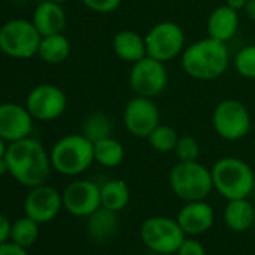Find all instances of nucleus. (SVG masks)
<instances>
[{
  "instance_id": "nucleus-24",
  "label": "nucleus",
  "mask_w": 255,
  "mask_h": 255,
  "mask_svg": "<svg viewBox=\"0 0 255 255\" xmlns=\"http://www.w3.org/2000/svg\"><path fill=\"white\" fill-rule=\"evenodd\" d=\"M95 162L105 168H116L125 159V147L114 137H108L93 143Z\"/></svg>"
},
{
  "instance_id": "nucleus-32",
  "label": "nucleus",
  "mask_w": 255,
  "mask_h": 255,
  "mask_svg": "<svg viewBox=\"0 0 255 255\" xmlns=\"http://www.w3.org/2000/svg\"><path fill=\"white\" fill-rule=\"evenodd\" d=\"M0 255H30V254L27 252V248H23L9 240L3 245H0Z\"/></svg>"
},
{
  "instance_id": "nucleus-28",
  "label": "nucleus",
  "mask_w": 255,
  "mask_h": 255,
  "mask_svg": "<svg viewBox=\"0 0 255 255\" xmlns=\"http://www.w3.org/2000/svg\"><path fill=\"white\" fill-rule=\"evenodd\" d=\"M234 69L243 78L255 80V45L242 47L234 57Z\"/></svg>"
},
{
  "instance_id": "nucleus-12",
  "label": "nucleus",
  "mask_w": 255,
  "mask_h": 255,
  "mask_svg": "<svg viewBox=\"0 0 255 255\" xmlns=\"http://www.w3.org/2000/svg\"><path fill=\"white\" fill-rule=\"evenodd\" d=\"M68 107L65 92L56 84H39L33 87L26 98V108L35 120L51 122L59 119Z\"/></svg>"
},
{
  "instance_id": "nucleus-8",
  "label": "nucleus",
  "mask_w": 255,
  "mask_h": 255,
  "mask_svg": "<svg viewBox=\"0 0 255 255\" xmlns=\"http://www.w3.org/2000/svg\"><path fill=\"white\" fill-rule=\"evenodd\" d=\"M140 237L143 243L159 255L176 254L186 234L176 219L167 216H152L141 224Z\"/></svg>"
},
{
  "instance_id": "nucleus-13",
  "label": "nucleus",
  "mask_w": 255,
  "mask_h": 255,
  "mask_svg": "<svg viewBox=\"0 0 255 255\" xmlns=\"http://www.w3.org/2000/svg\"><path fill=\"white\" fill-rule=\"evenodd\" d=\"M62 200L68 213L87 218L101 207V186L86 179L74 180L65 188Z\"/></svg>"
},
{
  "instance_id": "nucleus-5",
  "label": "nucleus",
  "mask_w": 255,
  "mask_h": 255,
  "mask_svg": "<svg viewBox=\"0 0 255 255\" xmlns=\"http://www.w3.org/2000/svg\"><path fill=\"white\" fill-rule=\"evenodd\" d=\"M170 186L185 203L206 200L213 189L212 170L198 161H179L170 171Z\"/></svg>"
},
{
  "instance_id": "nucleus-20",
  "label": "nucleus",
  "mask_w": 255,
  "mask_h": 255,
  "mask_svg": "<svg viewBox=\"0 0 255 255\" xmlns=\"http://www.w3.org/2000/svg\"><path fill=\"white\" fill-rule=\"evenodd\" d=\"M119 227H120V221L117 212L108 210L102 206L96 212L89 215L86 222V230L89 237L98 243L111 240L117 234Z\"/></svg>"
},
{
  "instance_id": "nucleus-3",
  "label": "nucleus",
  "mask_w": 255,
  "mask_h": 255,
  "mask_svg": "<svg viewBox=\"0 0 255 255\" xmlns=\"http://www.w3.org/2000/svg\"><path fill=\"white\" fill-rule=\"evenodd\" d=\"M212 170L213 189L225 200L249 198L255 188V174L251 165L236 156L218 159Z\"/></svg>"
},
{
  "instance_id": "nucleus-41",
  "label": "nucleus",
  "mask_w": 255,
  "mask_h": 255,
  "mask_svg": "<svg viewBox=\"0 0 255 255\" xmlns=\"http://www.w3.org/2000/svg\"><path fill=\"white\" fill-rule=\"evenodd\" d=\"M165 255H176V254H165Z\"/></svg>"
},
{
  "instance_id": "nucleus-30",
  "label": "nucleus",
  "mask_w": 255,
  "mask_h": 255,
  "mask_svg": "<svg viewBox=\"0 0 255 255\" xmlns=\"http://www.w3.org/2000/svg\"><path fill=\"white\" fill-rule=\"evenodd\" d=\"M81 2L86 8L98 14L114 12L122 5V0H81Z\"/></svg>"
},
{
  "instance_id": "nucleus-37",
  "label": "nucleus",
  "mask_w": 255,
  "mask_h": 255,
  "mask_svg": "<svg viewBox=\"0 0 255 255\" xmlns=\"http://www.w3.org/2000/svg\"><path fill=\"white\" fill-rule=\"evenodd\" d=\"M6 173H9L8 171V164H6V159L2 158V159H0V176H3Z\"/></svg>"
},
{
  "instance_id": "nucleus-40",
  "label": "nucleus",
  "mask_w": 255,
  "mask_h": 255,
  "mask_svg": "<svg viewBox=\"0 0 255 255\" xmlns=\"http://www.w3.org/2000/svg\"><path fill=\"white\" fill-rule=\"evenodd\" d=\"M252 195L255 197V188H254V191H252Z\"/></svg>"
},
{
  "instance_id": "nucleus-11",
  "label": "nucleus",
  "mask_w": 255,
  "mask_h": 255,
  "mask_svg": "<svg viewBox=\"0 0 255 255\" xmlns=\"http://www.w3.org/2000/svg\"><path fill=\"white\" fill-rule=\"evenodd\" d=\"M161 114L153 98L137 96L128 101L123 108V125L126 131L137 138H144L161 123Z\"/></svg>"
},
{
  "instance_id": "nucleus-21",
  "label": "nucleus",
  "mask_w": 255,
  "mask_h": 255,
  "mask_svg": "<svg viewBox=\"0 0 255 255\" xmlns=\"http://www.w3.org/2000/svg\"><path fill=\"white\" fill-rule=\"evenodd\" d=\"M254 219H255V209L248 198L228 200L224 209V222L231 231L243 233L252 228Z\"/></svg>"
},
{
  "instance_id": "nucleus-34",
  "label": "nucleus",
  "mask_w": 255,
  "mask_h": 255,
  "mask_svg": "<svg viewBox=\"0 0 255 255\" xmlns=\"http://www.w3.org/2000/svg\"><path fill=\"white\" fill-rule=\"evenodd\" d=\"M243 14L251 20L255 21V0H248L245 8H243Z\"/></svg>"
},
{
  "instance_id": "nucleus-6",
  "label": "nucleus",
  "mask_w": 255,
  "mask_h": 255,
  "mask_svg": "<svg viewBox=\"0 0 255 255\" xmlns=\"http://www.w3.org/2000/svg\"><path fill=\"white\" fill-rule=\"evenodd\" d=\"M41 33L33 21L14 18L0 27V50L14 59H30L38 56Z\"/></svg>"
},
{
  "instance_id": "nucleus-23",
  "label": "nucleus",
  "mask_w": 255,
  "mask_h": 255,
  "mask_svg": "<svg viewBox=\"0 0 255 255\" xmlns=\"http://www.w3.org/2000/svg\"><path fill=\"white\" fill-rule=\"evenodd\" d=\"M71 54V42L63 33L42 36L38 56L50 65L63 63Z\"/></svg>"
},
{
  "instance_id": "nucleus-39",
  "label": "nucleus",
  "mask_w": 255,
  "mask_h": 255,
  "mask_svg": "<svg viewBox=\"0 0 255 255\" xmlns=\"http://www.w3.org/2000/svg\"><path fill=\"white\" fill-rule=\"evenodd\" d=\"M252 228H254V231H255V219H254V224H252Z\"/></svg>"
},
{
  "instance_id": "nucleus-36",
  "label": "nucleus",
  "mask_w": 255,
  "mask_h": 255,
  "mask_svg": "<svg viewBox=\"0 0 255 255\" xmlns=\"http://www.w3.org/2000/svg\"><path fill=\"white\" fill-rule=\"evenodd\" d=\"M6 149H8L6 141H5L2 137H0V159L5 158V155H6Z\"/></svg>"
},
{
  "instance_id": "nucleus-22",
  "label": "nucleus",
  "mask_w": 255,
  "mask_h": 255,
  "mask_svg": "<svg viewBox=\"0 0 255 255\" xmlns=\"http://www.w3.org/2000/svg\"><path fill=\"white\" fill-rule=\"evenodd\" d=\"M101 186V206L113 210V212H122L131 198L129 186L126 185L122 179H108Z\"/></svg>"
},
{
  "instance_id": "nucleus-9",
  "label": "nucleus",
  "mask_w": 255,
  "mask_h": 255,
  "mask_svg": "<svg viewBox=\"0 0 255 255\" xmlns=\"http://www.w3.org/2000/svg\"><path fill=\"white\" fill-rule=\"evenodd\" d=\"M128 81L137 96L156 98L168 86V71L164 62L146 56L131 65Z\"/></svg>"
},
{
  "instance_id": "nucleus-33",
  "label": "nucleus",
  "mask_w": 255,
  "mask_h": 255,
  "mask_svg": "<svg viewBox=\"0 0 255 255\" xmlns=\"http://www.w3.org/2000/svg\"><path fill=\"white\" fill-rule=\"evenodd\" d=\"M11 228L12 222L9 221V218L0 213V245L11 240Z\"/></svg>"
},
{
  "instance_id": "nucleus-15",
  "label": "nucleus",
  "mask_w": 255,
  "mask_h": 255,
  "mask_svg": "<svg viewBox=\"0 0 255 255\" xmlns=\"http://www.w3.org/2000/svg\"><path fill=\"white\" fill-rule=\"evenodd\" d=\"M33 117L26 108L15 102L0 104V137L8 144L30 137L33 131Z\"/></svg>"
},
{
  "instance_id": "nucleus-35",
  "label": "nucleus",
  "mask_w": 255,
  "mask_h": 255,
  "mask_svg": "<svg viewBox=\"0 0 255 255\" xmlns=\"http://www.w3.org/2000/svg\"><path fill=\"white\" fill-rule=\"evenodd\" d=\"M248 0H225V5H228L230 8L236 9V11H243L245 5H246Z\"/></svg>"
},
{
  "instance_id": "nucleus-17",
  "label": "nucleus",
  "mask_w": 255,
  "mask_h": 255,
  "mask_svg": "<svg viewBox=\"0 0 255 255\" xmlns=\"http://www.w3.org/2000/svg\"><path fill=\"white\" fill-rule=\"evenodd\" d=\"M32 21L38 32L41 33V36L57 35L63 33L66 27V14L62 3L44 0L35 8Z\"/></svg>"
},
{
  "instance_id": "nucleus-2",
  "label": "nucleus",
  "mask_w": 255,
  "mask_h": 255,
  "mask_svg": "<svg viewBox=\"0 0 255 255\" xmlns=\"http://www.w3.org/2000/svg\"><path fill=\"white\" fill-rule=\"evenodd\" d=\"M180 57L182 68L186 75L198 81H212L219 78L230 65V51L227 44L210 36L185 47Z\"/></svg>"
},
{
  "instance_id": "nucleus-29",
  "label": "nucleus",
  "mask_w": 255,
  "mask_h": 255,
  "mask_svg": "<svg viewBox=\"0 0 255 255\" xmlns=\"http://www.w3.org/2000/svg\"><path fill=\"white\" fill-rule=\"evenodd\" d=\"M174 153L177 161L180 162H191L198 161L200 156V144L198 141L191 135H182L179 137V141L174 147Z\"/></svg>"
},
{
  "instance_id": "nucleus-10",
  "label": "nucleus",
  "mask_w": 255,
  "mask_h": 255,
  "mask_svg": "<svg viewBox=\"0 0 255 255\" xmlns=\"http://www.w3.org/2000/svg\"><path fill=\"white\" fill-rule=\"evenodd\" d=\"M147 56L164 63L176 59L185 50V32L174 21L156 23L144 36Z\"/></svg>"
},
{
  "instance_id": "nucleus-7",
  "label": "nucleus",
  "mask_w": 255,
  "mask_h": 255,
  "mask_svg": "<svg viewBox=\"0 0 255 255\" xmlns=\"http://www.w3.org/2000/svg\"><path fill=\"white\" fill-rule=\"evenodd\" d=\"M212 126L215 132L227 141L242 140L251 131V113L243 102L224 99L212 113Z\"/></svg>"
},
{
  "instance_id": "nucleus-25",
  "label": "nucleus",
  "mask_w": 255,
  "mask_h": 255,
  "mask_svg": "<svg viewBox=\"0 0 255 255\" xmlns=\"http://www.w3.org/2000/svg\"><path fill=\"white\" fill-rule=\"evenodd\" d=\"M114 125L108 114L102 111H95L86 116L81 125V134L89 138L92 143H96L99 140L113 137Z\"/></svg>"
},
{
  "instance_id": "nucleus-1",
  "label": "nucleus",
  "mask_w": 255,
  "mask_h": 255,
  "mask_svg": "<svg viewBox=\"0 0 255 255\" xmlns=\"http://www.w3.org/2000/svg\"><path fill=\"white\" fill-rule=\"evenodd\" d=\"M5 159L9 174L20 185L27 188L44 185L53 168L50 153L44 144L33 137L9 143Z\"/></svg>"
},
{
  "instance_id": "nucleus-18",
  "label": "nucleus",
  "mask_w": 255,
  "mask_h": 255,
  "mask_svg": "<svg viewBox=\"0 0 255 255\" xmlns=\"http://www.w3.org/2000/svg\"><path fill=\"white\" fill-rule=\"evenodd\" d=\"M239 23V11L230 8L228 5L218 6L207 18V36L227 44L237 33Z\"/></svg>"
},
{
  "instance_id": "nucleus-26",
  "label": "nucleus",
  "mask_w": 255,
  "mask_h": 255,
  "mask_svg": "<svg viewBox=\"0 0 255 255\" xmlns=\"http://www.w3.org/2000/svg\"><path fill=\"white\" fill-rule=\"evenodd\" d=\"M39 225L36 221H33L29 216L18 218L15 222H12L11 228V242L23 246V248H30L39 236Z\"/></svg>"
},
{
  "instance_id": "nucleus-27",
  "label": "nucleus",
  "mask_w": 255,
  "mask_h": 255,
  "mask_svg": "<svg viewBox=\"0 0 255 255\" xmlns=\"http://www.w3.org/2000/svg\"><path fill=\"white\" fill-rule=\"evenodd\" d=\"M179 137H180L179 132L173 126L159 123L147 137V141L153 150L159 153H168V152H174Z\"/></svg>"
},
{
  "instance_id": "nucleus-19",
  "label": "nucleus",
  "mask_w": 255,
  "mask_h": 255,
  "mask_svg": "<svg viewBox=\"0 0 255 255\" xmlns=\"http://www.w3.org/2000/svg\"><path fill=\"white\" fill-rule=\"evenodd\" d=\"M114 54L128 63H135L147 56L146 39L134 30H120L113 38Z\"/></svg>"
},
{
  "instance_id": "nucleus-38",
  "label": "nucleus",
  "mask_w": 255,
  "mask_h": 255,
  "mask_svg": "<svg viewBox=\"0 0 255 255\" xmlns=\"http://www.w3.org/2000/svg\"><path fill=\"white\" fill-rule=\"evenodd\" d=\"M51 2H57V3H65L68 0H51Z\"/></svg>"
},
{
  "instance_id": "nucleus-14",
  "label": "nucleus",
  "mask_w": 255,
  "mask_h": 255,
  "mask_svg": "<svg viewBox=\"0 0 255 255\" xmlns=\"http://www.w3.org/2000/svg\"><path fill=\"white\" fill-rule=\"evenodd\" d=\"M62 207V194L56 188L45 183L30 188L24 198V215L38 224H47L53 221L60 213Z\"/></svg>"
},
{
  "instance_id": "nucleus-31",
  "label": "nucleus",
  "mask_w": 255,
  "mask_h": 255,
  "mask_svg": "<svg viewBox=\"0 0 255 255\" xmlns=\"http://www.w3.org/2000/svg\"><path fill=\"white\" fill-rule=\"evenodd\" d=\"M176 255H206V249L201 242L194 237H186L180 248L177 249Z\"/></svg>"
},
{
  "instance_id": "nucleus-4",
  "label": "nucleus",
  "mask_w": 255,
  "mask_h": 255,
  "mask_svg": "<svg viewBox=\"0 0 255 255\" xmlns=\"http://www.w3.org/2000/svg\"><path fill=\"white\" fill-rule=\"evenodd\" d=\"M53 168L63 176H80L95 162L93 143L83 134H69L56 141L50 152Z\"/></svg>"
},
{
  "instance_id": "nucleus-16",
  "label": "nucleus",
  "mask_w": 255,
  "mask_h": 255,
  "mask_svg": "<svg viewBox=\"0 0 255 255\" xmlns=\"http://www.w3.org/2000/svg\"><path fill=\"white\" fill-rule=\"evenodd\" d=\"M176 221L186 236H200L212 228L215 222V210L204 200L188 201L179 210Z\"/></svg>"
}]
</instances>
